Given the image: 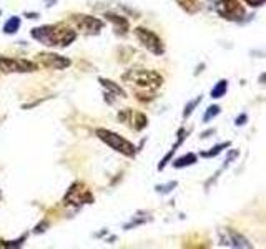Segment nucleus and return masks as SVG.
I'll use <instances>...</instances> for the list:
<instances>
[{
	"label": "nucleus",
	"mask_w": 266,
	"mask_h": 249,
	"mask_svg": "<svg viewBox=\"0 0 266 249\" xmlns=\"http://www.w3.org/2000/svg\"><path fill=\"white\" fill-rule=\"evenodd\" d=\"M32 37L47 46H67L77 38V34L64 24H55L34 28Z\"/></svg>",
	"instance_id": "obj_1"
},
{
	"label": "nucleus",
	"mask_w": 266,
	"mask_h": 249,
	"mask_svg": "<svg viewBox=\"0 0 266 249\" xmlns=\"http://www.w3.org/2000/svg\"><path fill=\"white\" fill-rule=\"evenodd\" d=\"M123 82L140 92H155L163 83V76L153 70H128L123 75Z\"/></svg>",
	"instance_id": "obj_2"
},
{
	"label": "nucleus",
	"mask_w": 266,
	"mask_h": 249,
	"mask_svg": "<svg viewBox=\"0 0 266 249\" xmlns=\"http://www.w3.org/2000/svg\"><path fill=\"white\" fill-rule=\"evenodd\" d=\"M95 133L103 143H107L112 150H115V152L122 153L128 158L135 154V144L132 142H128V140H125L123 136H120V134L110 132V130H105V128H97Z\"/></svg>",
	"instance_id": "obj_3"
},
{
	"label": "nucleus",
	"mask_w": 266,
	"mask_h": 249,
	"mask_svg": "<svg viewBox=\"0 0 266 249\" xmlns=\"http://www.w3.org/2000/svg\"><path fill=\"white\" fill-rule=\"evenodd\" d=\"M135 35H137L140 44H142L147 50H150L155 55H163L165 46H163V44H161V38L155 32H152V30H148L145 27H137L135 28Z\"/></svg>",
	"instance_id": "obj_4"
},
{
	"label": "nucleus",
	"mask_w": 266,
	"mask_h": 249,
	"mask_svg": "<svg viewBox=\"0 0 266 249\" xmlns=\"http://www.w3.org/2000/svg\"><path fill=\"white\" fill-rule=\"evenodd\" d=\"M215 10L220 17L226 20H233V22L241 20L244 15V8L239 5L238 0H216Z\"/></svg>",
	"instance_id": "obj_5"
},
{
	"label": "nucleus",
	"mask_w": 266,
	"mask_h": 249,
	"mask_svg": "<svg viewBox=\"0 0 266 249\" xmlns=\"http://www.w3.org/2000/svg\"><path fill=\"white\" fill-rule=\"evenodd\" d=\"M37 68L39 66L34 62L0 56V72L4 74H27V72H35Z\"/></svg>",
	"instance_id": "obj_6"
},
{
	"label": "nucleus",
	"mask_w": 266,
	"mask_h": 249,
	"mask_svg": "<svg viewBox=\"0 0 266 249\" xmlns=\"http://www.w3.org/2000/svg\"><path fill=\"white\" fill-rule=\"evenodd\" d=\"M65 203L74 204V206L93 203V194L90 193V190H88L83 183H75V184L70 186L69 191H67Z\"/></svg>",
	"instance_id": "obj_7"
},
{
	"label": "nucleus",
	"mask_w": 266,
	"mask_h": 249,
	"mask_svg": "<svg viewBox=\"0 0 266 249\" xmlns=\"http://www.w3.org/2000/svg\"><path fill=\"white\" fill-rule=\"evenodd\" d=\"M118 120L123 122L127 126H130L135 132H142V130L148 124V118L143 115V113H135L128 108H125L118 113Z\"/></svg>",
	"instance_id": "obj_8"
},
{
	"label": "nucleus",
	"mask_w": 266,
	"mask_h": 249,
	"mask_svg": "<svg viewBox=\"0 0 266 249\" xmlns=\"http://www.w3.org/2000/svg\"><path fill=\"white\" fill-rule=\"evenodd\" d=\"M74 22L77 24L78 30H82L87 35H97L103 27V22L90 15H74Z\"/></svg>",
	"instance_id": "obj_9"
},
{
	"label": "nucleus",
	"mask_w": 266,
	"mask_h": 249,
	"mask_svg": "<svg viewBox=\"0 0 266 249\" xmlns=\"http://www.w3.org/2000/svg\"><path fill=\"white\" fill-rule=\"evenodd\" d=\"M37 60L44 66H49V68H55V70H64L67 66H70L69 58H65V56H62V55H57V54H47V52L39 54Z\"/></svg>",
	"instance_id": "obj_10"
},
{
	"label": "nucleus",
	"mask_w": 266,
	"mask_h": 249,
	"mask_svg": "<svg viewBox=\"0 0 266 249\" xmlns=\"http://www.w3.org/2000/svg\"><path fill=\"white\" fill-rule=\"evenodd\" d=\"M221 244H226L231 248H251V244H249L241 234H238V232L233 230H226V236L221 240Z\"/></svg>",
	"instance_id": "obj_11"
},
{
	"label": "nucleus",
	"mask_w": 266,
	"mask_h": 249,
	"mask_svg": "<svg viewBox=\"0 0 266 249\" xmlns=\"http://www.w3.org/2000/svg\"><path fill=\"white\" fill-rule=\"evenodd\" d=\"M107 20H110V22L115 25V30H117V34H122V35H127L128 30H130V24L128 20L122 17V15H115V14H105Z\"/></svg>",
	"instance_id": "obj_12"
},
{
	"label": "nucleus",
	"mask_w": 266,
	"mask_h": 249,
	"mask_svg": "<svg viewBox=\"0 0 266 249\" xmlns=\"http://www.w3.org/2000/svg\"><path fill=\"white\" fill-rule=\"evenodd\" d=\"M98 82H100L102 85L107 88V90H110L112 93H115V95H118V96H122V98H125V96H127V93L123 92V88H122V86H118V85H115V83H113L112 80L98 78Z\"/></svg>",
	"instance_id": "obj_13"
},
{
	"label": "nucleus",
	"mask_w": 266,
	"mask_h": 249,
	"mask_svg": "<svg viewBox=\"0 0 266 249\" xmlns=\"http://www.w3.org/2000/svg\"><path fill=\"white\" fill-rule=\"evenodd\" d=\"M226 90H228V82L226 80H220L215 86H213L211 98H221L226 93Z\"/></svg>",
	"instance_id": "obj_14"
},
{
	"label": "nucleus",
	"mask_w": 266,
	"mask_h": 249,
	"mask_svg": "<svg viewBox=\"0 0 266 249\" xmlns=\"http://www.w3.org/2000/svg\"><path fill=\"white\" fill-rule=\"evenodd\" d=\"M20 28V18L19 17H12L10 20H7V24L4 25V32L7 35L15 34Z\"/></svg>",
	"instance_id": "obj_15"
},
{
	"label": "nucleus",
	"mask_w": 266,
	"mask_h": 249,
	"mask_svg": "<svg viewBox=\"0 0 266 249\" xmlns=\"http://www.w3.org/2000/svg\"><path fill=\"white\" fill-rule=\"evenodd\" d=\"M196 162V156L193 153H188V154H185V156H181V158H178L176 162L173 163V166L175 168H185V166H190V164H193Z\"/></svg>",
	"instance_id": "obj_16"
},
{
	"label": "nucleus",
	"mask_w": 266,
	"mask_h": 249,
	"mask_svg": "<svg viewBox=\"0 0 266 249\" xmlns=\"http://www.w3.org/2000/svg\"><path fill=\"white\" fill-rule=\"evenodd\" d=\"M176 2H178L181 7H183L185 10H188V12H196L198 10V7H200V5H198V0H176Z\"/></svg>",
	"instance_id": "obj_17"
},
{
	"label": "nucleus",
	"mask_w": 266,
	"mask_h": 249,
	"mask_svg": "<svg viewBox=\"0 0 266 249\" xmlns=\"http://www.w3.org/2000/svg\"><path fill=\"white\" fill-rule=\"evenodd\" d=\"M228 146H229V142H226V143H220V144H216L215 148H211V152L201 153V156H203V158H211V156H216V154H220V153H221V150H223V148H228Z\"/></svg>",
	"instance_id": "obj_18"
},
{
	"label": "nucleus",
	"mask_w": 266,
	"mask_h": 249,
	"mask_svg": "<svg viewBox=\"0 0 266 249\" xmlns=\"http://www.w3.org/2000/svg\"><path fill=\"white\" fill-rule=\"evenodd\" d=\"M218 113H220V106L218 105H213V106H208V110L205 113V116H203V122L208 123L210 120H213L215 116H218Z\"/></svg>",
	"instance_id": "obj_19"
},
{
	"label": "nucleus",
	"mask_w": 266,
	"mask_h": 249,
	"mask_svg": "<svg viewBox=\"0 0 266 249\" xmlns=\"http://www.w3.org/2000/svg\"><path fill=\"white\" fill-rule=\"evenodd\" d=\"M200 102H201V95H200V96H196V98H195V100H193V102H190L188 105L185 106L183 116H190L191 113H193V110H195V108H196V105H198V103H200Z\"/></svg>",
	"instance_id": "obj_20"
},
{
	"label": "nucleus",
	"mask_w": 266,
	"mask_h": 249,
	"mask_svg": "<svg viewBox=\"0 0 266 249\" xmlns=\"http://www.w3.org/2000/svg\"><path fill=\"white\" fill-rule=\"evenodd\" d=\"M175 186H176V181H171V183L165 184V186H156V191H158V193H163V194H166V193H170V191L173 190Z\"/></svg>",
	"instance_id": "obj_21"
},
{
	"label": "nucleus",
	"mask_w": 266,
	"mask_h": 249,
	"mask_svg": "<svg viewBox=\"0 0 266 249\" xmlns=\"http://www.w3.org/2000/svg\"><path fill=\"white\" fill-rule=\"evenodd\" d=\"M248 5H251V7H261V5L266 2V0H244Z\"/></svg>",
	"instance_id": "obj_22"
},
{
	"label": "nucleus",
	"mask_w": 266,
	"mask_h": 249,
	"mask_svg": "<svg viewBox=\"0 0 266 249\" xmlns=\"http://www.w3.org/2000/svg\"><path fill=\"white\" fill-rule=\"evenodd\" d=\"M244 122H246V115H241L236 118V124L238 126H241V124H244Z\"/></svg>",
	"instance_id": "obj_23"
},
{
	"label": "nucleus",
	"mask_w": 266,
	"mask_h": 249,
	"mask_svg": "<svg viewBox=\"0 0 266 249\" xmlns=\"http://www.w3.org/2000/svg\"><path fill=\"white\" fill-rule=\"evenodd\" d=\"M57 0H45V4H47V7H52V5H55Z\"/></svg>",
	"instance_id": "obj_24"
},
{
	"label": "nucleus",
	"mask_w": 266,
	"mask_h": 249,
	"mask_svg": "<svg viewBox=\"0 0 266 249\" xmlns=\"http://www.w3.org/2000/svg\"><path fill=\"white\" fill-rule=\"evenodd\" d=\"M0 14H2V12H0Z\"/></svg>",
	"instance_id": "obj_25"
}]
</instances>
